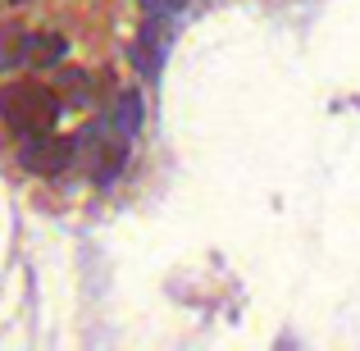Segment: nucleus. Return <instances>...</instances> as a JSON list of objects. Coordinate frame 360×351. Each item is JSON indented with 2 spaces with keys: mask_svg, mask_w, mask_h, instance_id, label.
Returning a JSON list of instances; mask_svg holds the SVG:
<instances>
[{
  "mask_svg": "<svg viewBox=\"0 0 360 351\" xmlns=\"http://www.w3.org/2000/svg\"><path fill=\"white\" fill-rule=\"evenodd\" d=\"M0 119L14 132H46L60 119V96L41 82H14L0 91Z\"/></svg>",
  "mask_w": 360,
  "mask_h": 351,
  "instance_id": "obj_1",
  "label": "nucleus"
},
{
  "mask_svg": "<svg viewBox=\"0 0 360 351\" xmlns=\"http://www.w3.org/2000/svg\"><path fill=\"white\" fill-rule=\"evenodd\" d=\"M69 160H73V141L55 137L51 128L46 132H27V141L18 146V165L32 169V174H60Z\"/></svg>",
  "mask_w": 360,
  "mask_h": 351,
  "instance_id": "obj_2",
  "label": "nucleus"
},
{
  "mask_svg": "<svg viewBox=\"0 0 360 351\" xmlns=\"http://www.w3.org/2000/svg\"><path fill=\"white\" fill-rule=\"evenodd\" d=\"M160 23H165V18L146 14L137 42H132V64H137L146 78H160V60H165V32H160Z\"/></svg>",
  "mask_w": 360,
  "mask_h": 351,
  "instance_id": "obj_3",
  "label": "nucleus"
},
{
  "mask_svg": "<svg viewBox=\"0 0 360 351\" xmlns=\"http://www.w3.org/2000/svg\"><path fill=\"white\" fill-rule=\"evenodd\" d=\"M141 115H146V106H141V91H137V87H123V91H119V101H115V132H119L123 141L137 137Z\"/></svg>",
  "mask_w": 360,
  "mask_h": 351,
  "instance_id": "obj_4",
  "label": "nucleus"
},
{
  "mask_svg": "<svg viewBox=\"0 0 360 351\" xmlns=\"http://www.w3.org/2000/svg\"><path fill=\"white\" fill-rule=\"evenodd\" d=\"M27 55H32V37H27L23 27H5V32H0V73L23 64Z\"/></svg>",
  "mask_w": 360,
  "mask_h": 351,
  "instance_id": "obj_5",
  "label": "nucleus"
},
{
  "mask_svg": "<svg viewBox=\"0 0 360 351\" xmlns=\"http://www.w3.org/2000/svg\"><path fill=\"white\" fill-rule=\"evenodd\" d=\"M123 165H128V146H123V137L115 141V146H105V141H101V151H96V174H91V178H96L101 187H110L123 174Z\"/></svg>",
  "mask_w": 360,
  "mask_h": 351,
  "instance_id": "obj_6",
  "label": "nucleus"
},
{
  "mask_svg": "<svg viewBox=\"0 0 360 351\" xmlns=\"http://www.w3.org/2000/svg\"><path fill=\"white\" fill-rule=\"evenodd\" d=\"M64 37H55V32H46V37H32V60L37 64H60L64 60Z\"/></svg>",
  "mask_w": 360,
  "mask_h": 351,
  "instance_id": "obj_7",
  "label": "nucleus"
},
{
  "mask_svg": "<svg viewBox=\"0 0 360 351\" xmlns=\"http://www.w3.org/2000/svg\"><path fill=\"white\" fill-rule=\"evenodd\" d=\"M60 91H69V96H64L69 106H87V101H91V73L69 69V73H64V87H60Z\"/></svg>",
  "mask_w": 360,
  "mask_h": 351,
  "instance_id": "obj_8",
  "label": "nucleus"
},
{
  "mask_svg": "<svg viewBox=\"0 0 360 351\" xmlns=\"http://www.w3.org/2000/svg\"><path fill=\"white\" fill-rule=\"evenodd\" d=\"M165 5H169V9H183V5H187V0H165Z\"/></svg>",
  "mask_w": 360,
  "mask_h": 351,
  "instance_id": "obj_9",
  "label": "nucleus"
},
{
  "mask_svg": "<svg viewBox=\"0 0 360 351\" xmlns=\"http://www.w3.org/2000/svg\"><path fill=\"white\" fill-rule=\"evenodd\" d=\"M9 5H23V0H9Z\"/></svg>",
  "mask_w": 360,
  "mask_h": 351,
  "instance_id": "obj_10",
  "label": "nucleus"
}]
</instances>
